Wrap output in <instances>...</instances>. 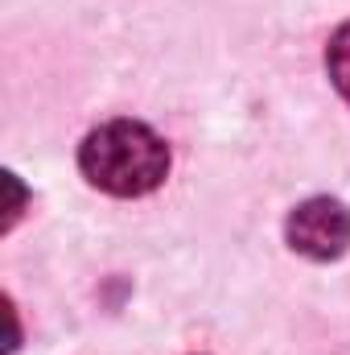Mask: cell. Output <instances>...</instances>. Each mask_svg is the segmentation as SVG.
Returning <instances> with one entry per match:
<instances>
[{
	"instance_id": "7a4b0ae2",
	"label": "cell",
	"mask_w": 350,
	"mask_h": 355,
	"mask_svg": "<svg viewBox=\"0 0 350 355\" xmlns=\"http://www.w3.org/2000/svg\"><path fill=\"white\" fill-rule=\"evenodd\" d=\"M284 240H288L293 252H301L309 261H338V257H347L350 207L330 198V194L297 202L288 211V219H284Z\"/></svg>"
},
{
	"instance_id": "6da1fadb",
	"label": "cell",
	"mask_w": 350,
	"mask_h": 355,
	"mask_svg": "<svg viewBox=\"0 0 350 355\" xmlns=\"http://www.w3.org/2000/svg\"><path fill=\"white\" fill-rule=\"evenodd\" d=\"M79 170L111 198H145L169 174V145L140 120H107L83 137Z\"/></svg>"
},
{
	"instance_id": "277c9868",
	"label": "cell",
	"mask_w": 350,
	"mask_h": 355,
	"mask_svg": "<svg viewBox=\"0 0 350 355\" xmlns=\"http://www.w3.org/2000/svg\"><path fill=\"white\" fill-rule=\"evenodd\" d=\"M8 178V190H12V202H8V219H4V232L17 223V215H21V186H17V174H4Z\"/></svg>"
},
{
	"instance_id": "3957f363",
	"label": "cell",
	"mask_w": 350,
	"mask_h": 355,
	"mask_svg": "<svg viewBox=\"0 0 350 355\" xmlns=\"http://www.w3.org/2000/svg\"><path fill=\"white\" fill-rule=\"evenodd\" d=\"M326 71H330V83L350 99V21L330 37V46H326Z\"/></svg>"
}]
</instances>
